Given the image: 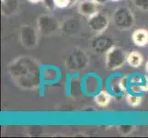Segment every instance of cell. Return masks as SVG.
I'll return each mask as SVG.
<instances>
[{"label":"cell","mask_w":148,"mask_h":138,"mask_svg":"<svg viewBox=\"0 0 148 138\" xmlns=\"http://www.w3.org/2000/svg\"><path fill=\"white\" fill-rule=\"evenodd\" d=\"M111 1H119V0H111Z\"/></svg>","instance_id":"cell-23"},{"label":"cell","mask_w":148,"mask_h":138,"mask_svg":"<svg viewBox=\"0 0 148 138\" xmlns=\"http://www.w3.org/2000/svg\"><path fill=\"white\" fill-rule=\"evenodd\" d=\"M56 7L59 8H65L70 7V1L69 0H55Z\"/></svg>","instance_id":"cell-18"},{"label":"cell","mask_w":148,"mask_h":138,"mask_svg":"<svg viewBox=\"0 0 148 138\" xmlns=\"http://www.w3.org/2000/svg\"><path fill=\"white\" fill-rule=\"evenodd\" d=\"M132 42L135 45L140 46V47H145L148 44V32L144 29L136 30L132 35Z\"/></svg>","instance_id":"cell-11"},{"label":"cell","mask_w":148,"mask_h":138,"mask_svg":"<svg viewBox=\"0 0 148 138\" xmlns=\"http://www.w3.org/2000/svg\"><path fill=\"white\" fill-rule=\"evenodd\" d=\"M89 64V57L84 50L75 49L67 55L65 65L70 71L84 70Z\"/></svg>","instance_id":"cell-4"},{"label":"cell","mask_w":148,"mask_h":138,"mask_svg":"<svg viewBox=\"0 0 148 138\" xmlns=\"http://www.w3.org/2000/svg\"><path fill=\"white\" fill-rule=\"evenodd\" d=\"M109 18L102 12H97L95 15L88 18V26L96 34H102L109 27Z\"/></svg>","instance_id":"cell-7"},{"label":"cell","mask_w":148,"mask_h":138,"mask_svg":"<svg viewBox=\"0 0 148 138\" xmlns=\"http://www.w3.org/2000/svg\"><path fill=\"white\" fill-rule=\"evenodd\" d=\"M112 22L120 30H126L132 28L135 23V17L131 9L126 7L116 8L112 15Z\"/></svg>","instance_id":"cell-3"},{"label":"cell","mask_w":148,"mask_h":138,"mask_svg":"<svg viewBox=\"0 0 148 138\" xmlns=\"http://www.w3.org/2000/svg\"><path fill=\"white\" fill-rule=\"evenodd\" d=\"M127 62V54L125 51L113 45L106 53L105 67L108 71H114L123 66Z\"/></svg>","instance_id":"cell-2"},{"label":"cell","mask_w":148,"mask_h":138,"mask_svg":"<svg viewBox=\"0 0 148 138\" xmlns=\"http://www.w3.org/2000/svg\"><path fill=\"white\" fill-rule=\"evenodd\" d=\"M118 130L120 133H121V134L127 135V134H130V133L134 130V126L132 125H121V126H119Z\"/></svg>","instance_id":"cell-17"},{"label":"cell","mask_w":148,"mask_h":138,"mask_svg":"<svg viewBox=\"0 0 148 138\" xmlns=\"http://www.w3.org/2000/svg\"><path fill=\"white\" fill-rule=\"evenodd\" d=\"M126 100H127V102H128V103L132 107L139 106L140 103H141V101H142L141 97L137 96L135 94H127Z\"/></svg>","instance_id":"cell-14"},{"label":"cell","mask_w":148,"mask_h":138,"mask_svg":"<svg viewBox=\"0 0 148 138\" xmlns=\"http://www.w3.org/2000/svg\"><path fill=\"white\" fill-rule=\"evenodd\" d=\"M61 30L65 35L76 34L80 30V22L75 19H69L61 25Z\"/></svg>","instance_id":"cell-10"},{"label":"cell","mask_w":148,"mask_h":138,"mask_svg":"<svg viewBox=\"0 0 148 138\" xmlns=\"http://www.w3.org/2000/svg\"><path fill=\"white\" fill-rule=\"evenodd\" d=\"M19 40L25 49H35L39 43L38 30L30 25H23L19 32Z\"/></svg>","instance_id":"cell-5"},{"label":"cell","mask_w":148,"mask_h":138,"mask_svg":"<svg viewBox=\"0 0 148 138\" xmlns=\"http://www.w3.org/2000/svg\"><path fill=\"white\" fill-rule=\"evenodd\" d=\"M97 5H105L108 3L110 0H92Z\"/></svg>","instance_id":"cell-19"},{"label":"cell","mask_w":148,"mask_h":138,"mask_svg":"<svg viewBox=\"0 0 148 138\" xmlns=\"http://www.w3.org/2000/svg\"><path fill=\"white\" fill-rule=\"evenodd\" d=\"M145 68H146V71H147V73H148V62L146 63V66H145Z\"/></svg>","instance_id":"cell-22"},{"label":"cell","mask_w":148,"mask_h":138,"mask_svg":"<svg viewBox=\"0 0 148 138\" xmlns=\"http://www.w3.org/2000/svg\"><path fill=\"white\" fill-rule=\"evenodd\" d=\"M98 5H97L92 0H83L78 5V12L80 15L84 17L90 18L91 16L95 15L98 11Z\"/></svg>","instance_id":"cell-9"},{"label":"cell","mask_w":148,"mask_h":138,"mask_svg":"<svg viewBox=\"0 0 148 138\" xmlns=\"http://www.w3.org/2000/svg\"><path fill=\"white\" fill-rule=\"evenodd\" d=\"M30 3H38V2H42V0H29Z\"/></svg>","instance_id":"cell-20"},{"label":"cell","mask_w":148,"mask_h":138,"mask_svg":"<svg viewBox=\"0 0 148 138\" xmlns=\"http://www.w3.org/2000/svg\"><path fill=\"white\" fill-rule=\"evenodd\" d=\"M134 7L143 11L148 10V0H134Z\"/></svg>","instance_id":"cell-15"},{"label":"cell","mask_w":148,"mask_h":138,"mask_svg":"<svg viewBox=\"0 0 148 138\" xmlns=\"http://www.w3.org/2000/svg\"><path fill=\"white\" fill-rule=\"evenodd\" d=\"M37 25L39 32L42 35H52L61 29L58 20L49 14H42L39 16Z\"/></svg>","instance_id":"cell-6"},{"label":"cell","mask_w":148,"mask_h":138,"mask_svg":"<svg viewBox=\"0 0 148 138\" xmlns=\"http://www.w3.org/2000/svg\"><path fill=\"white\" fill-rule=\"evenodd\" d=\"M8 73L19 88L34 90L40 85V65L29 56H20L14 59L8 67Z\"/></svg>","instance_id":"cell-1"},{"label":"cell","mask_w":148,"mask_h":138,"mask_svg":"<svg viewBox=\"0 0 148 138\" xmlns=\"http://www.w3.org/2000/svg\"><path fill=\"white\" fill-rule=\"evenodd\" d=\"M111 100L110 95L107 91H100L99 93L95 97V102L100 107L108 106Z\"/></svg>","instance_id":"cell-13"},{"label":"cell","mask_w":148,"mask_h":138,"mask_svg":"<svg viewBox=\"0 0 148 138\" xmlns=\"http://www.w3.org/2000/svg\"><path fill=\"white\" fill-rule=\"evenodd\" d=\"M69 1H70V7H71V6H73V5L76 2V0H69Z\"/></svg>","instance_id":"cell-21"},{"label":"cell","mask_w":148,"mask_h":138,"mask_svg":"<svg viewBox=\"0 0 148 138\" xmlns=\"http://www.w3.org/2000/svg\"><path fill=\"white\" fill-rule=\"evenodd\" d=\"M143 61H144V58H143L142 54L139 52L132 51V52L127 54V63L134 68L140 67L143 64Z\"/></svg>","instance_id":"cell-12"},{"label":"cell","mask_w":148,"mask_h":138,"mask_svg":"<svg viewBox=\"0 0 148 138\" xmlns=\"http://www.w3.org/2000/svg\"><path fill=\"white\" fill-rule=\"evenodd\" d=\"M90 45L95 53L103 54L107 53V51L113 46V42L110 37L101 36L100 34H98V36L91 41Z\"/></svg>","instance_id":"cell-8"},{"label":"cell","mask_w":148,"mask_h":138,"mask_svg":"<svg viewBox=\"0 0 148 138\" xmlns=\"http://www.w3.org/2000/svg\"><path fill=\"white\" fill-rule=\"evenodd\" d=\"M42 3L43 4L44 8H46L47 9L53 11V10L55 9L56 7V3H55V0H42Z\"/></svg>","instance_id":"cell-16"}]
</instances>
